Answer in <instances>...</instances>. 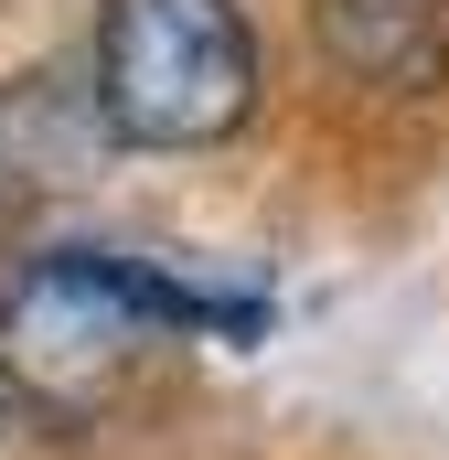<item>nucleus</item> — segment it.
I'll use <instances>...</instances> for the list:
<instances>
[{
	"mask_svg": "<svg viewBox=\"0 0 449 460\" xmlns=\"http://www.w3.org/2000/svg\"><path fill=\"white\" fill-rule=\"evenodd\" d=\"M278 332V289L193 268L161 246H118V235H22L0 257V385L11 407L86 429L161 364L172 343H268Z\"/></svg>",
	"mask_w": 449,
	"mask_h": 460,
	"instance_id": "f257e3e1",
	"label": "nucleus"
},
{
	"mask_svg": "<svg viewBox=\"0 0 449 460\" xmlns=\"http://www.w3.org/2000/svg\"><path fill=\"white\" fill-rule=\"evenodd\" d=\"M86 97L118 150L204 161L268 118V32L246 0H97Z\"/></svg>",
	"mask_w": 449,
	"mask_h": 460,
	"instance_id": "f03ea898",
	"label": "nucleus"
},
{
	"mask_svg": "<svg viewBox=\"0 0 449 460\" xmlns=\"http://www.w3.org/2000/svg\"><path fill=\"white\" fill-rule=\"evenodd\" d=\"M300 32L342 97H374V108L449 97V0H311Z\"/></svg>",
	"mask_w": 449,
	"mask_h": 460,
	"instance_id": "7ed1b4c3",
	"label": "nucleus"
},
{
	"mask_svg": "<svg viewBox=\"0 0 449 460\" xmlns=\"http://www.w3.org/2000/svg\"><path fill=\"white\" fill-rule=\"evenodd\" d=\"M11 418H22V407H11V385H0V439H11Z\"/></svg>",
	"mask_w": 449,
	"mask_h": 460,
	"instance_id": "20e7f679",
	"label": "nucleus"
}]
</instances>
